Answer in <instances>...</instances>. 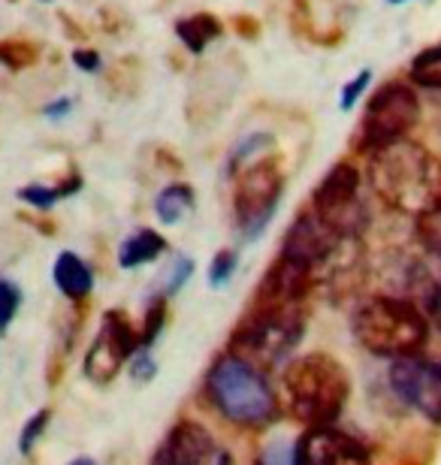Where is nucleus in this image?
<instances>
[{"label":"nucleus","instance_id":"1","mask_svg":"<svg viewBox=\"0 0 441 465\" xmlns=\"http://www.w3.org/2000/svg\"><path fill=\"white\" fill-rule=\"evenodd\" d=\"M369 184L390 209L420 218L441 203V163L420 143L399 139L372 152Z\"/></svg>","mask_w":441,"mask_h":465},{"label":"nucleus","instance_id":"2","mask_svg":"<svg viewBox=\"0 0 441 465\" xmlns=\"http://www.w3.org/2000/svg\"><path fill=\"white\" fill-rule=\"evenodd\" d=\"M281 393L290 408V414L308 430L333 426L345 411V402L351 396L348 369L330 353H303L290 360L281 378Z\"/></svg>","mask_w":441,"mask_h":465},{"label":"nucleus","instance_id":"3","mask_svg":"<svg viewBox=\"0 0 441 465\" xmlns=\"http://www.w3.org/2000/svg\"><path fill=\"white\" fill-rule=\"evenodd\" d=\"M351 330L356 345L384 360L415 357L429 339L424 312L399 296H372L360 302L351 318Z\"/></svg>","mask_w":441,"mask_h":465},{"label":"nucleus","instance_id":"4","mask_svg":"<svg viewBox=\"0 0 441 465\" xmlns=\"http://www.w3.org/2000/svg\"><path fill=\"white\" fill-rule=\"evenodd\" d=\"M205 393L230 423L246 430H264L278 417V399L264 371L236 353H224L215 360L205 378Z\"/></svg>","mask_w":441,"mask_h":465},{"label":"nucleus","instance_id":"5","mask_svg":"<svg viewBox=\"0 0 441 465\" xmlns=\"http://www.w3.org/2000/svg\"><path fill=\"white\" fill-rule=\"evenodd\" d=\"M303 323L306 321L299 305H294V309H266V305H257L251 312V318L233 336V353L248 360L257 369L276 366L303 339Z\"/></svg>","mask_w":441,"mask_h":465},{"label":"nucleus","instance_id":"6","mask_svg":"<svg viewBox=\"0 0 441 465\" xmlns=\"http://www.w3.org/2000/svg\"><path fill=\"white\" fill-rule=\"evenodd\" d=\"M417 97L406 82H387L372 94L366 104V113L356 130V148L360 152H378L384 145H393L415 127L417 121Z\"/></svg>","mask_w":441,"mask_h":465},{"label":"nucleus","instance_id":"7","mask_svg":"<svg viewBox=\"0 0 441 465\" xmlns=\"http://www.w3.org/2000/svg\"><path fill=\"white\" fill-rule=\"evenodd\" d=\"M312 212L342 236L360 239L366 227V209L360 203V173L351 163H336L312 193Z\"/></svg>","mask_w":441,"mask_h":465},{"label":"nucleus","instance_id":"8","mask_svg":"<svg viewBox=\"0 0 441 465\" xmlns=\"http://www.w3.org/2000/svg\"><path fill=\"white\" fill-rule=\"evenodd\" d=\"M281 188H285V179H281L278 166L272 161H257L242 170L236 184V200H233L242 236L257 239L266 230L281 200Z\"/></svg>","mask_w":441,"mask_h":465},{"label":"nucleus","instance_id":"9","mask_svg":"<svg viewBox=\"0 0 441 465\" xmlns=\"http://www.w3.org/2000/svg\"><path fill=\"white\" fill-rule=\"evenodd\" d=\"M139 353V332L130 327V321L121 312L103 314V327L94 339V345L85 353V378L94 384H109L112 378H118V371L125 369Z\"/></svg>","mask_w":441,"mask_h":465},{"label":"nucleus","instance_id":"10","mask_svg":"<svg viewBox=\"0 0 441 465\" xmlns=\"http://www.w3.org/2000/svg\"><path fill=\"white\" fill-rule=\"evenodd\" d=\"M387 378L402 402L441 426V360H426L420 353L393 360Z\"/></svg>","mask_w":441,"mask_h":465},{"label":"nucleus","instance_id":"11","mask_svg":"<svg viewBox=\"0 0 441 465\" xmlns=\"http://www.w3.org/2000/svg\"><path fill=\"white\" fill-rule=\"evenodd\" d=\"M294 465H372L369 450L336 426L306 430L290 453Z\"/></svg>","mask_w":441,"mask_h":465},{"label":"nucleus","instance_id":"12","mask_svg":"<svg viewBox=\"0 0 441 465\" xmlns=\"http://www.w3.org/2000/svg\"><path fill=\"white\" fill-rule=\"evenodd\" d=\"M152 465H230V453L212 439L205 426L182 420L166 432Z\"/></svg>","mask_w":441,"mask_h":465},{"label":"nucleus","instance_id":"13","mask_svg":"<svg viewBox=\"0 0 441 465\" xmlns=\"http://www.w3.org/2000/svg\"><path fill=\"white\" fill-rule=\"evenodd\" d=\"M52 278H55V284H58V291L73 302L85 300L94 287L91 266L79 254H73V251H61L52 266Z\"/></svg>","mask_w":441,"mask_h":465},{"label":"nucleus","instance_id":"14","mask_svg":"<svg viewBox=\"0 0 441 465\" xmlns=\"http://www.w3.org/2000/svg\"><path fill=\"white\" fill-rule=\"evenodd\" d=\"M166 251V239L155 230H136L134 236H127L118 248V266L121 269H136L157 260Z\"/></svg>","mask_w":441,"mask_h":465},{"label":"nucleus","instance_id":"15","mask_svg":"<svg viewBox=\"0 0 441 465\" xmlns=\"http://www.w3.org/2000/svg\"><path fill=\"white\" fill-rule=\"evenodd\" d=\"M175 34L191 52H203L205 43H212L215 36H221V22L209 13L191 15V18H178L175 22Z\"/></svg>","mask_w":441,"mask_h":465},{"label":"nucleus","instance_id":"16","mask_svg":"<svg viewBox=\"0 0 441 465\" xmlns=\"http://www.w3.org/2000/svg\"><path fill=\"white\" fill-rule=\"evenodd\" d=\"M191 209H194L191 184H170V188H164L155 200V212L164 224H178Z\"/></svg>","mask_w":441,"mask_h":465},{"label":"nucleus","instance_id":"17","mask_svg":"<svg viewBox=\"0 0 441 465\" xmlns=\"http://www.w3.org/2000/svg\"><path fill=\"white\" fill-rule=\"evenodd\" d=\"M411 79L420 88H441V43L429 45L411 61Z\"/></svg>","mask_w":441,"mask_h":465},{"label":"nucleus","instance_id":"18","mask_svg":"<svg viewBox=\"0 0 441 465\" xmlns=\"http://www.w3.org/2000/svg\"><path fill=\"white\" fill-rule=\"evenodd\" d=\"M417 221V239H420V245H424L429 254H436L441 257V203L438 206H433L429 212H424Z\"/></svg>","mask_w":441,"mask_h":465},{"label":"nucleus","instance_id":"19","mask_svg":"<svg viewBox=\"0 0 441 465\" xmlns=\"http://www.w3.org/2000/svg\"><path fill=\"white\" fill-rule=\"evenodd\" d=\"M194 272V263L187 257H173V263L166 266V272L157 278V293H161V300H170L173 293H178L185 287V282L191 278Z\"/></svg>","mask_w":441,"mask_h":465},{"label":"nucleus","instance_id":"20","mask_svg":"<svg viewBox=\"0 0 441 465\" xmlns=\"http://www.w3.org/2000/svg\"><path fill=\"white\" fill-rule=\"evenodd\" d=\"M269 145H272V136H269V134H251V136H246V139H242V143L236 145V152L230 154L227 173H236L242 163L251 166V157H255L257 152H266Z\"/></svg>","mask_w":441,"mask_h":465},{"label":"nucleus","instance_id":"21","mask_svg":"<svg viewBox=\"0 0 441 465\" xmlns=\"http://www.w3.org/2000/svg\"><path fill=\"white\" fill-rule=\"evenodd\" d=\"M164 323H166V300H157L152 302V309H148L145 314V327L143 332H139V351H148L157 341V336H161V330H164Z\"/></svg>","mask_w":441,"mask_h":465},{"label":"nucleus","instance_id":"22","mask_svg":"<svg viewBox=\"0 0 441 465\" xmlns=\"http://www.w3.org/2000/svg\"><path fill=\"white\" fill-rule=\"evenodd\" d=\"M18 305H22V291L9 278L0 275V332H6V327L13 323Z\"/></svg>","mask_w":441,"mask_h":465},{"label":"nucleus","instance_id":"23","mask_svg":"<svg viewBox=\"0 0 441 465\" xmlns=\"http://www.w3.org/2000/svg\"><path fill=\"white\" fill-rule=\"evenodd\" d=\"M0 61H4L9 70H25L27 64L36 61V49L31 43H18V40L0 43Z\"/></svg>","mask_w":441,"mask_h":465},{"label":"nucleus","instance_id":"24","mask_svg":"<svg viewBox=\"0 0 441 465\" xmlns=\"http://www.w3.org/2000/svg\"><path fill=\"white\" fill-rule=\"evenodd\" d=\"M233 272H236V251H230V248H224L215 254L212 260V266H209V284L212 287H221V284H227Z\"/></svg>","mask_w":441,"mask_h":465},{"label":"nucleus","instance_id":"25","mask_svg":"<svg viewBox=\"0 0 441 465\" xmlns=\"http://www.w3.org/2000/svg\"><path fill=\"white\" fill-rule=\"evenodd\" d=\"M49 420H52V414L45 411V408H43V411H36V414L31 417V420L25 423L22 435H18V450H22V453H31V450H34V444L43 439L45 423H49Z\"/></svg>","mask_w":441,"mask_h":465},{"label":"nucleus","instance_id":"26","mask_svg":"<svg viewBox=\"0 0 441 465\" xmlns=\"http://www.w3.org/2000/svg\"><path fill=\"white\" fill-rule=\"evenodd\" d=\"M18 200H25L34 209H52L61 200V193L58 188H45V184H27V188L18 191Z\"/></svg>","mask_w":441,"mask_h":465},{"label":"nucleus","instance_id":"27","mask_svg":"<svg viewBox=\"0 0 441 465\" xmlns=\"http://www.w3.org/2000/svg\"><path fill=\"white\" fill-rule=\"evenodd\" d=\"M372 82V70H360L356 73V79H351L348 85L342 88V100H339V106L348 113V109H354V104L356 100L363 97V91H366V85Z\"/></svg>","mask_w":441,"mask_h":465},{"label":"nucleus","instance_id":"28","mask_svg":"<svg viewBox=\"0 0 441 465\" xmlns=\"http://www.w3.org/2000/svg\"><path fill=\"white\" fill-rule=\"evenodd\" d=\"M157 371V362L152 360V353L148 351H139L134 360H130V378L136 381V384H145V381H152Z\"/></svg>","mask_w":441,"mask_h":465},{"label":"nucleus","instance_id":"29","mask_svg":"<svg viewBox=\"0 0 441 465\" xmlns=\"http://www.w3.org/2000/svg\"><path fill=\"white\" fill-rule=\"evenodd\" d=\"M73 64H76L79 70H85V73H97L100 70V54L91 52V49H76V52H73Z\"/></svg>","mask_w":441,"mask_h":465},{"label":"nucleus","instance_id":"30","mask_svg":"<svg viewBox=\"0 0 441 465\" xmlns=\"http://www.w3.org/2000/svg\"><path fill=\"white\" fill-rule=\"evenodd\" d=\"M429 314H433V323H436V330L441 332V282L436 284V291H433V300H429Z\"/></svg>","mask_w":441,"mask_h":465},{"label":"nucleus","instance_id":"31","mask_svg":"<svg viewBox=\"0 0 441 465\" xmlns=\"http://www.w3.org/2000/svg\"><path fill=\"white\" fill-rule=\"evenodd\" d=\"M70 100H58V104H49V106H45V115H49V118H61V115H67L70 113Z\"/></svg>","mask_w":441,"mask_h":465},{"label":"nucleus","instance_id":"32","mask_svg":"<svg viewBox=\"0 0 441 465\" xmlns=\"http://www.w3.org/2000/svg\"><path fill=\"white\" fill-rule=\"evenodd\" d=\"M255 25H257L255 18H242V15L236 18V31H239L242 36H246V34H248V36H255V34H257V27H255Z\"/></svg>","mask_w":441,"mask_h":465},{"label":"nucleus","instance_id":"33","mask_svg":"<svg viewBox=\"0 0 441 465\" xmlns=\"http://www.w3.org/2000/svg\"><path fill=\"white\" fill-rule=\"evenodd\" d=\"M70 465H97V462H94V460H88V457H79V460H73Z\"/></svg>","mask_w":441,"mask_h":465},{"label":"nucleus","instance_id":"34","mask_svg":"<svg viewBox=\"0 0 441 465\" xmlns=\"http://www.w3.org/2000/svg\"><path fill=\"white\" fill-rule=\"evenodd\" d=\"M390 4H406V0H390Z\"/></svg>","mask_w":441,"mask_h":465}]
</instances>
